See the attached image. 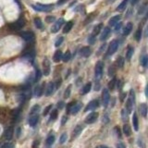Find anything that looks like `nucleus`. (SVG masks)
Here are the masks:
<instances>
[{
  "label": "nucleus",
  "instance_id": "obj_1",
  "mask_svg": "<svg viewBox=\"0 0 148 148\" xmlns=\"http://www.w3.org/2000/svg\"><path fill=\"white\" fill-rule=\"evenodd\" d=\"M34 10L37 11H42V12H47L53 8V5H44V4H36L32 6Z\"/></svg>",
  "mask_w": 148,
  "mask_h": 148
},
{
  "label": "nucleus",
  "instance_id": "obj_2",
  "mask_svg": "<svg viewBox=\"0 0 148 148\" xmlns=\"http://www.w3.org/2000/svg\"><path fill=\"white\" fill-rule=\"evenodd\" d=\"M20 36L29 43H33L35 39V36L32 32H21V33H20Z\"/></svg>",
  "mask_w": 148,
  "mask_h": 148
},
{
  "label": "nucleus",
  "instance_id": "obj_3",
  "mask_svg": "<svg viewBox=\"0 0 148 148\" xmlns=\"http://www.w3.org/2000/svg\"><path fill=\"white\" fill-rule=\"evenodd\" d=\"M103 70H104V63L102 61H99L96 66V79L100 80L102 78L103 75Z\"/></svg>",
  "mask_w": 148,
  "mask_h": 148
},
{
  "label": "nucleus",
  "instance_id": "obj_4",
  "mask_svg": "<svg viewBox=\"0 0 148 148\" xmlns=\"http://www.w3.org/2000/svg\"><path fill=\"white\" fill-rule=\"evenodd\" d=\"M24 24H25L24 20H23V19H19L17 21L13 22L12 24H10L9 28L12 30V31H19V30H20L24 26Z\"/></svg>",
  "mask_w": 148,
  "mask_h": 148
},
{
  "label": "nucleus",
  "instance_id": "obj_5",
  "mask_svg": "<svg viewBox=\"0 0 148 148\" xmlns=\"http://www.w3.org/2000/svg\"><path fill=\"white\" fill-rule=\"evenodd\" d=\"M118 47V40H113L111 42V44L109 45L108 50H107V55H108V56L113 55V54L117 51Z\"/></svg>",
  "mask_w": 148,
  "mask_h": 148
},
{
  "label": "nucleus",
  "instance_id": "obj_6",
  "mask_svg": "<svg viewBox=\"0 0 148 148\" xmlns=\"http://www.w3.org/2000/svg\"><path fill=\"white\" fill-rule=\"evenodd\" d=\"M97 118H98V113L92 112L85 118V122L87 124H93V123H95L96 121Z\"/></svg>",
  "mask_w": 148,
  "mask_h": 148
},
{
  "label": "nucleus",
  "instance_id": "obj_7",
  "mask_svg": "<svg viewBox=\"0 0 148 148\" xmlns=\"http://www.w3.org/2000/svg\"><path fill=\"white\" fill-rule=\"evenodd\" d=\"M43 69H44V74L46 76H48L50 73V61L47 57L44 59L43 61Z\"/></svg>",
  "mask_w": 148,
  "mask_h": 148
},
{
  "label": "nucleus",
  "instance_id": "obj_8",
  "mask_svg": "<svg viewBox=\"0 0 148 148\" xmlns=\"http://www.w3.org/2000/svg\"><path fill=\"white\" fill-rule=\"evenodd\" d=\"M102 97H103V105L104 106H106L108 105L109 100H110V96H109V92L107 89H104L102 94Z\"/></svg>",
  "mask_w": 148,
  "mask_h": 148
},
{
  "label": "nucleus",
  "instance_id": "obj_9",
  "mask_svg": "<svg viewBox=\"0 0 148 148\" xmlns=\"http://www.w3.org/2000/svg\"><path fill=\"white\" fill-rule=\"evenodd\" d=\"M63 23H64V20H63V19H60L59 20L56 21V22H55V24H54V26L51 28V32H52L53 33H57L59 30H60V28L62 27Z\"/></svg>",
  "mask_w": 148,
  "mask_h": 148
},
{
  "label": "nucleus",
  "instance_id": "obj_10",
  "mask_svg": "<svg viewBox=\"0 0 148 148\" xmlns=\"http://www.w3.org/2000/svg\"><path fill=\"white\" fill-rule=\"evenodd\" d=\"M99 105V101L98 100H92L91 102L89 103L87 106L85 107L84 111H89V110H93V109H96L97 106Z\"/></svg>",
  "mask_w": 148,
  "mask_h": 148
},
{
  "label": "nucleus",
  "instance_id": "obj_11",
  "mask_svg": "<svg viewBox=\"0 0 148 148\" xmlns=\"http://www.w3.org/2000/svg\"><path fill=\"white\" fill-rule=\"evenodd\" d=\"M82 104L81 102L75 103V104L72 105V107H71V109H70V112H69V113H71V114H73V115L77 114V113L80 111V109L82 108Z\"/></svg>",
  "mask_w": 148,
  "mask_h": 148
},
{
  "label": "nucleus",
  "instance_id": "obj_12",
  "mask_svg": "<svg viewBox=\"0 0 148 148\" xmlns=\"http://www.w3.org/2000/svg\"><path fill=\"white\" fill-rule=\"evenodd\" d=\"M110 32H111V30H110L109 27H105L104 30H103V32H102V34H101L100 40H101V41H105V39H107V37H108Z\"/></svg>",
  "mask_w": 148,
  "mask_h": 148
},
{
  "label": "nucleus",
  "instance_id": "obj_13",
  "mask_svg": "<svg viewBox=\"0 0 148 148\" xmlns=\"http://www.w3.org/2000/svg\"><path fill=\"white\" fill-rule=\"evenodd\" d=\"M13 134H14V130L12 127H9V128H7L6 130V132L4 133L5 135V138L7 139V140H11L12 137H13Z\"/></svg>",
  "mask_w": 148,
  "mask_h": 148
},
{
  "label": "nucleus",
  "instance_id": "obj_14",
  "mask_svg": "<svg viewBox=\"0 0 148 148\" xmlns=\"http://www.w3.org/2000/svg\"><path fill=\"white\" fill-rule=\"evenodd\" d=\"M80 54H81L82 56H84V57H88V56L91 55V49H90V47H88V46L82 47V49L80 50Z\"/></svg>",
  "mask_w": 148,
  "mask_h": 148
},
{
  "label": "nucleus",
  "instance_id": "obj_15",
  "mask_svg": "<svg viewBox=\"0 0 148 148\" xmlns=\"http://www.w3.org/2000/svg\"><path fill=\"white\" fill-rule=\"evenodd\" d=\"M54 90H55V83L54 82H49L48 85H47V88H46V96H51L53 93H54Z\"/></svg>",
  "mask_w": 148,
  "mask_h": 148
},
{
  "label": "nucleus",
  "instance_id": "obj_16",
  "mask_svg": "<svg viewBox=\"0 0 148 148\" xmlns=\"http://www.w3.org/2000/svg\"><path fill=\"white\" fill-rule=\"evenodd\" d=\"M82 127L81 124H78V125L76 126L75 128H74V131H73V137L74 138H76V137H78L81 133H82Z\"/></svg>",
  "mask_w": 148,
  "mask_h": 148
},
{
  "label": "nucleus",
  "instance_id": "obj_17",
  "mask_svg": "<svg viewBox=\"0 0 148 148\" xmlns=\"http://www.w3.org/2000/svg\"><path fill=\"white\" fill-rule=\"evenodd\" d=\"M132 124H133L134 130L137 132L139 130V122H138V117H137V114H136V113H134L133 116H132Z\"/></svg>",
  "mask_w": 148,
  "mask_h": 148
},
{
  "label": "nucleus",
  "instance_id": "obj_18",
  "mask_svg": "<svg viewBox=\"0 0 148 148\" xmlns=\"http://www.w3.org/2000/svg\"><path fill=\"white\" fill-rule=\"evenodd\" d=\"M119 20H120V15H117V16L112 17L111 19L109 20V25L115 26L117 23L119 22Z\"/></svg>",
  "mask_w": 148,
  "mask_h": 148
},
{
  "label": "nucleus",
  "instance_id": "obj_19",
  "mask_svg": "<svg viewBox=\"0 0 148 148\" xmlns=\"http://www.w3.org/2000/svg\"><path fill=\"white\" fill-rule=\"evenodd\" d=\"M132 30V23L129 22L127 23V25L124 28V31H123V35H129Z\"/></svg>",
  "mask_w": 148,
  "mask_h": 148
},
{
  "label": "nucleus",
  "instance_id": "obj_20",
  "mask_svg": "<svg viewBox=\"0 0 148 148\" xmlns=\"http://www.w3.org/2000/svg\"><path fill=\"white\" fill-rule=\"evenodd\" d=\"M38 119H39V117L36 115L33 116V117H31L29 119V124L30 126H32V127H34V126L37 124V122H38Z\"/></svg>",
  "mask_w": 148,
  "mask_h": 148
},
{
  "label": "nucleus",
  "instance_id": "obj_21",
  "mask_svg": "<svg viewBox=\"0 0 148 148\" xmlns=\"http://www.w3.org/2000/svg\"><path fill=\"white\" fill-rule=\"evenodd\" d=\"M62 52L60 51V50H57L56 51L55 53V55H54V61L55 62H59L61 59H62Z\"/></svg>",
  "mask_w": 148,
  "mask_h": 148
},
{
  "label": "nucleus",
  "instance_id": "obj_22",
  "mask_svg": "<svg viewBox=\"0 0 148 148\" xmlns=\"http://www.w3.org/2000/svg\"><path fill=\"white\" fill-rule=\"evenodd\" d=\"M44 84L42 85H37V87H35V91H34V94L36 95L37 96H41L43 95L44 92Z\"/></svg>",
  "mask_w": 148,
  "mask_h": 148
},
{
  "label": "nucleus",
  "instance_id": "obj_23",
  "mask_svg": "<svg viewBox=\"0 0 148 148\" xmlns=\"http://www.w3.org/2000/svg\"><path fill=\"white\" fill-rule=\"evenodd\" d=\"M140 112H141V114L143 115V117H146L147 115V105L146 104H142L141 106H140Z\"/></svg>",
  "mask_w": 148,
  "mask_h": 148
},
{
  "label": "nucleus",
  "instance_id": "obj_24",
  "mask_svg": "<svg viewBox=\"0 0 148 148\" xmlns=\"http://www.w3.org/2000/svg\"><path fill=\"white\" fill-rule=\"evenodd\" d=\"M73 26V22L72 21H69V22L66 23V25L64 26V29H63V33H68L71 30V28H72Z\"/></svg>",
  "mask_w": 148,
  "mask_h": 148
},
{
  "label": "nucleus",
  "instance_id": "obj_25",
  "mask_svg": "<svg viewBox=\"0 0 148 148\" xmlns=\"http://www.w3.org/2000/svg\"><path fill=\"white\" fill-rule=\"evenodd\" d=\"M91 88H92V83H91V82H88V83L83 87V89H82V91L81 94H82V95H86V94H88V93L91 91Z\"/></svg>",
  "mask_w": 148,
  "mask_h": 148
},
{
  "label": "nucleus",
  "instance_id": "obj_26",
  "mask_svg": "<svg viewBox=\"0 0 148 148\" xmlns=\"http://www.w3.org/2000/svg\"><path fill=\"white\" fill-rule=\"evenodd\" d=\"M133 104H134V102H132L131 98H129L128 100H127V103H126V107H127V110H128L129 113H132Z\"/></svg>",
  "mask_w": 148,
  "mask_h": 148
},
{
  "label": "nucleus",
  "instance_id": "obj_27",
  "mask_svg": "<svg viewBox=\"0 0 148 148\" xmlns=\"http://www.w3.org/2000/svg\"><path fill=\"white\" fill-rule=\"evenodd\" d=\"M133 52H134L133 47H132V46H129L128 50H127V54H126V58L128 59V60H131L132 55H133Z\"/></svg>",
  "mask_w": 148,
  "mask_h": 148
},
{
  "label": "nucleus",
  "instance_id": "obj_28",
  "mask_svg": "<svg viewBox=\"0 0 148 148\" xmlns=\"http://www.w3.org/2000/svg\"><path fill=\"white\" fill-rule=\"evenodd\" d=\"M127 4H128V0H123V2H121L118 5L117 11H123L126 8V7H127Z\"/></svg>",
  "mask_w": 148,
  "mask_h": 148
},
{
  "label": "nucleus",
  "instance_id": "obj_29",
  "mask_svg": "<svg viewBox=\"0 0 148 148\" xmlns=\"http://www.w3.org/2000/svg\"><path fill=\"white\" fill-rule=\"evenodd\" d=\"M103 28V24L102 23H100V24H98V25H96L95 28H94V32H93V35L94 36H96V35H97L99 33H100V31L102 30Z\"/></svg>",
  "mask_w": 148,
  "mask_h": 148
},
{
  "label": "nucleus",
  "instance_id": "obj_30",
  "mask_svg": "<svg viewBox=\"0 0 148 148\" xmlns=\"http://www.w3.org/2000/svg\"><path fill=\"white\" fill-rule=\"evenodd\" d=\"M70 57H71V54H70L69 51H67V52L62 56V59L64 62H68L69 59H70Z\"/></svg>",
  "mask_w": 148,
  "mask_h": 148
},
{
  "label": "nucleus",
  "instance_id": "obj_31",
  "mask_svg": "<svg viewBox=\"0 0 148 148\" xmlns=\"http://www.w3.org/2000/svg\"><path fill=\"white\" fill-rule=\"evenodd\" d=\"M34 24H35L36 28H38V29H42L43 28V22H42V20H40L39 18H35L34 19Z\"/></svg>",
  "mask_w": 148,
  "mask_h": 148
},
{
  "label": "nucleus",
  "instance_id": "obj_32",
  "mask_svg": "<svg viewBox=\"0 0 148 148\" xmlns=\"http://www.w3.org/2000/svg\"><path fill=\"white\" fill-rule=\"evenodd\" d=\"M123 132L125 133L126 136H130V135H131V132H132L130 126L127 125V124H125V125L123 126Z\"/></svg>",
  "mask_w": 148,
  "mask_h": 148
},
{
  "label": "nucleus",
  "instance_id": "obj_33",
  "mask_svg": "<svg viewBox=\"0 0 148 148\" xmlns=\"http://www.w3.org/2000/svg\"><path fill=\"white\" fill-rule=\"evenodd\" d=\"M54 142H55V136L54 135H50L49 137L46 139V145L50 146V145H52L54 144Z\"/></svg>",
  "mask_w": 148,
  "mask_h": 148
},
{
  "label": "nucleus",
  "instance_id": "obj_34",
  "mask_svg": "<svg viewBox=\"0 0 148 148\" xmlns=\"http://www.w3.org/2000/svg\"><path fill=\"white\" fill-rule=\"evenodd\" d=\"M142 29L141 28H139L138 30H137V32H136V33H135V39H136V41H141L142 39Z\"/></svg>",
  "mask_w": 148,
  "mask_h": 148
},
{
  "label": "nucleus",
  "instance_id": "obj_35",
  "mask_svg": "<svg viewBox=\"0 0 148 148\" xmlns=\"http://www.w3.org/2000/svg\"><path fill=\"white\" fill-rule=\"evenodd\" d=\"M41 79V71L39 69H35V76H34V82H38Z\"/></svg>",
  "mask_w": 148,
  "mask_h": 148
},
{
  "label": "nucleus",
  "instance_id": "obj_36",
  "mask_svg": "<svg viewBox=\"0 0 148 148\" xmlns=\"http://www.w3.org/2000/svg\"><path fill=\"white\" fill-rule=\"evenodd\" d=\"M116 82H117V80H116V78H113V79L109 82L108 83V88L111 89V90H113V89L115 88V85H116Z\"/></svg>",
  "mask_w": 148,
  "mask_h": 148
},
{
  "label": "nucleus",
  "instance_id": "obj_37",
  "mask_svg": "<svg viewBox=\"0 0 148 148\" xmlns=\"http://www.w3.org/2000/svg\"><path fill=\"white\" fill-rule=\"evenodd\" d=\"M117 65L118 66V68H122L123 65H124V58L122 56H119L117 60Z\"/></svg>",
  "mask_w": 148,
  "mask_h": 148
},
{
  "label": "nucleus",
  "instance_id": "obj_38",
  "mask_svg": "<svg viewBox=\"0 0 148 148\" xmlns=\"http://www.w3.org/2000/svg\"><path fill=\"white\" fill-rule=\"evenodd\" d=\"M147 62H148V58H147V56H144L143 57H142L141 59V63L142 65L145 67V68H146L147 67Z\"/></svg>",
  "mask_w": 148,
  "mask_h": 148
},
{
  "label": "nucleus",
  "instance_id": "obj_39",
  "mask_svg": "<svg viewBox=\"0 0 148 148\" xmlns=\"http://www.w3.org/2000/svg\"><path fill=\"white\" fill-rule=\"evenodd\" d=\"M39 110H40V105H33V107L32 108V110H31V114L33 115V114H35V113H37V112H39Z\"/></svg>",
  "mask_w": 148,
  "mask_h": 148
},
{
  "label": "nucleus",
  "instance_id": "obj_40",
  "mask_svg": "<svg viewBox=\"0 0 148 148\" xmlns=\"http://www.w3.org/2000/svg\"><path fill=\"white\" fill-rule=\"evenodd\" d=\"M67 138H68L67 133H66V132H64V133H63V134L60 136V138H59V143H60V144H64V143L67 141Z\"/></svg>",
  "mask_w": 148,
  "mask_h": 148
},
{
  "label": "nucleus",
  "instance_id": "obj_41",
  "mask_svg": "<svg viewBox=\"0 0 148 148\" xmlns=\"http://www.w3.org/2000/svg\"><path fill=\"white\" fill-rule=\"evenodd\" d=\"M70 90H71V85H69L68 88L66 89V91H65V94H64V97L65 98L69 97V96H70Z\"/></svg>",
  "mask_w": 148,
  "mask_h": 148
},
{
  "label": "nucleus",
  "instance_id": "obj_42",
  "mask_svg": "<svg viewBox=\"0 0 148 148\" xmlns=\"http://www.w3.org/2000/svg\"><path fill=\"white\" fill-rule=\"evenodd\" d=\"M57 110L56 109H55V110H53L52 113H51V116H50V119L52 120V119H56V118H57Z\"/></svg>",
  "mask_w": 148,
  "mask_h": 148
},
{
  "label": "nucleus",
  "instance_id": "obj_43",
  "mask_svg": "<svg viewBox=\"0 0 148 148\" xmlns=\"http://www.w3.org/2000/svg\"><path fill=\"white\" fill-rule=\"evenodd\" d=\"M51 108H52V105H47L46 108H45V110H44L43 115H44V116H46V115H47V114H48V113L50 112Z\"/></svg>",
  "mask_w": 148,
  "mask_h": 148
},
{
  "label": "nucleus",
  "instance_id": "obj_44",
  "mask_svg": "<svg viewBox=\"0 0 148 148\" xmlns=\"http://www.w3.org/2000/svg\"><path fill=\"white\" fill-rule=\"evenodd\" d=\"M63 40H64V38L63 37H59L58 39L56 41V43H55V46H56V47H58L59 46H61V44L63 43Z\"/></svg>",
  "mask_w": 148,
  "mask_h": 148
},
{
  "label": "nucleus",
  "instance_id": "obj_45",
  "mask_svg": "<svg viewBox=\"0 0 148 148\" xmlns=\"http://www.w3.org/2000/svg\"><path fill=\"white\" fill-rule=\"evenodd\" d=\"M74 104H75V102H70L67 105V113H69V112H70V109H71V107H72V105H74Z\"/></svg>",
  "mask_w": 148,
  "mask_h": 148
},
{
  "label": "nucleus",
  "instance_id": "obj_46",
  "mask_svg": "<svg viewBox=\"0 0 148 148\" xmlns=\"http://www.w3.org/2000/svg\"><path fill=\"white\" fill-rule=\"evenodd\" d=\"M95 40H96V36H94L92 34V35L88 38V43L90 44V45H93V44L95 43Z\"/></svg>",
  "mask_w": 148,
  "mask_h": 148
},
{
  "label": "nucleus",
  "instance_id": "obj_47",
  "mask_svg": "<svg viewBox=\"0 0 148 148\" xmlns=\"http://www.w3.org/2000/svg\"><path fill=\"white\" fill-rule=\"evenodd\" d=\"M1 148H13V145H12L11 143H6V144H4V145H2Z\"/></svg>",
  "mask_w": 148,
  "mask_h": 148
},
{
  "label": "nucleus",
  "instance_id": "obj_48",
  "mask_svg": "<svg viewBox=\"0 0 148 148\" xmlns=\"http://www.w3.org/2000/svg\"><path fill=\"white\" fill-rule=\"evenodd\" d=\"M64 105H65V103L63 102V101H59V102L57 103V108L62 109L63 107H64Z\"/></svg>",
  "mask_w": 148,
  "mask_h": 148
},
{
  "label": "nucleus",
  "instance_id": "obj_49",
  "mask_svg": "<svg viewBox=\"0 0 148 148\" xmlns=\"http://www.w3.org/2000/svg\"><path fill=\"white\" fill-rule=\"evenodd\" d=\"M121 26H122V23L120 22V21L117 23V24H116V27H115L116 32H118V31H119V30H120V28H121Z\"/></svg>",
  "mask_w": 148,
  "mask_h": 148
},
{
  "label": "nucleus",
  "instance_id": "obj_50",
  "mask_svg": "<svg viewBox=\"0 0 148 148\" xmlns=\"http://www.w3.org/2000/svg\"><path fill=\"white\" fill-rule=\"evenodd\" d=\"M67 121H68V117H67V116H63L62 119H61V124H62V125H65Z\"/></svg>",
  "mask_w": 148,
  "mask_h": 148
},
{
  "label": "nucleus",
  "instance_id": "obj_51",
  "mask_svg": "<svg viewBox=\"0 0 148 148\" xmlns=\"http://www.w3.org/2000/svg\"><path fill=\"white\" fill-rule=\"evenodd\" d=\"M54 20H55V17H47V18H46V21L49 23L54 21Z\"/></svg>",
  "mask_w": 148,
  "mask_h": 148
},
{
  "label": "nucleus",
  "instance_id": "obj_52",
  "mask_svg": "<svg viewBox=\"0 0 148 148\" xmlns=\"http://www.w3.org/2000/svg\"><path fill=\"white\" fill-rule=\"evenodd\" d=\"M116 130V132H117V134H118V137H121V132H120V131H119V129H118V127H116L115 128Z\"/></svg>",
  "mask_w": 148,
  "mask_h": 148
},
{
  "label": "nucleus",
  "instance_id": "obj_53",
  "mask_svg": "<svg viewBox=\"0 0 148 148\" xmlns=\"http://www.w3.org/2000/svg\"><path fill=\"white\" fill-rule=\"evenodd\" d=\"M122 118H123V120H124V121H127V116L125 115V110H124V109H123V110H122Z\"/></svg>",
  "mask_w": 148,
  "mask_h": 148
},
{
  "label": "nucleus",
  "instance_id": "obj_54",
  "mask_svg": "<svg viewBox=\"0 0 148 148\" xmlns=\"http://www.w3.org/2000/svg\"><path fill=\"white\" fill-rule=\"evenodd\" d=\"M117 148H126V147H125V145H124V144L119 143V144H118V145H117Z\"/></svg>",
  "mask_w": 148,
  "mask_h": 148
},
{
  "label": "nucleus",
  "instance_id": "obj_55",
  "mask_svg": "<svg viewBox=\"0 0 148 148\" xmlns=\"http://www.w3.org/2000/svg\"><path fill=\"white\" fill-rule=\"evenodd\" d=\"M109 76L111 77V76L114 75V69H113V68H109Z\"/></svg>",
  "mask_w": 148,
  "mask_h": 148
},
{
  "label": "nucleus",
  "instance_id": "obj_56",
  "mask_svg": "<svg viewBox=\"0 0 148 148\" xmlns=\"http://www.w3.org/2000/svg\"><path fill=\"white\" fill-rule=\"evenodd\" d=\"M61 82H62V81H61V79L57 80V82H56V88H58L59 86L61 85Z\"/></svg>",
  "mask_w": 148,
  "mask_h": 148
},
{
  "label": "nucleus",
  "instance_id": "obj_57",
  "mask_svg": "<svg viewBox=\"0 0 148 148\" xmlns=\"http://www.w3.org/2000/svg\"><path fill=\"white\" fill-rule=\"evenodd\" d=\"M20 128L19 127V128L17 129V137L19 138V137H20Z\"/></svg>",
  "mask_w": 148,
  "mask_h": 148
},
{
  "label": "nucleus",
  "instance_id": "obj_58",
  "mask_svg": "<svg viewBox=\"0 0 148 148\" xmlns=\"http://www.w3.org/2000/svg\"><path fill=\"white\" fill-rule=\"evenodd\" d=\"M138 1H139V0H131V4H132V6H133V5H135V4L138 3Z\"/></svg>",
  "mask_w": 148,
  "mask_h": 148
},
{
  "label": "nucleus",
  "instance_id": "obj_59",
  "mask_svg": "<svg viewBox=\"0 0 148 148\" xmlns=\"http://www.w3.org/2000/svg\"><path fill=\"white\" fill-rule=\"evenodd\" d=\"M38 145H39L38 141H35V142H34V144H33V148H36V146H38Z\"/></svg>",
  "mask_w": 148,
  "mask_h": 148
},
{
  "label": "nucleus",
  "instance_id": "obj_60",
  "mask_svg": "<svg viewBox=\"0 0 148 148\" xmlns=\"http://www.w3.org/2000/svg\"><path fill=\"white\" fill-rule=\"evenodd\" d=\"M97 148H108L107 146H105V145H99Z\"/></svg>",
  "mask_w": 148,
  "mask_h": 148
}]
</instances>
